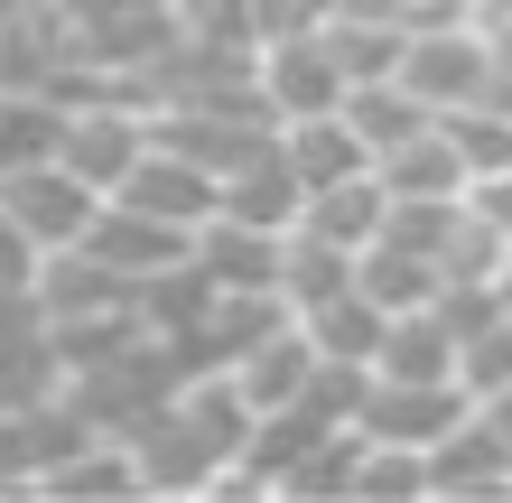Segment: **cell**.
Segmentation results:
<instances>
[{
	"label": "cell",
	"mask_w": 512,
	"mask_h": 503,
	"mask_svg": "<svg viewBox=\"0 0 512 503\" xmlns=\"http://www.w3.org/2000/svg\"><path fill=\"white\" fill-rule=\"evenodd\" d=\"M345 122H354V140H364V159H382L391 140H410L419 122H438V112L419 103L401 75H373V84H345Z\"/></svg>",
	"instance_id": "ac0fdd59"
},
{
	"label": "cell",
	"mask_w": 512,
	"mask_h": 503,
	"mask_svg": "<svg viewBox=\"0 0 512 503\" xmlns=\"http://www.w3.org/2000/svg\"><path fill=\"white\" fill-rule=\"evenodd\" d=\"M196 271L215 280V289H280V233L215 205V215L196 224Z\"/></svg>",
	"instance_id": "9c48e42d"
},
{
	"label": "cell",
	"mask_w": 512,
	"mask_h": 503,
	"mask_svg": "<svg viewBox=\"0 0 512 503\" xmlns=\"http://www.w3.org/2000/svg\"><path fill=\"white\" fill-rule=\"evenodd\" d=\"M382 205H391V187H382L373 168H354V177H336V187H308V196H298V233L364 252L373 233H382Z\"/></svg>",
	"instance_id": "4fadbf2b"
},
{
	"label": "cell",
	"mask_w": 512,
	"mask_h": 503,
	"mask_svg": "<svg viewBox=\"0 0 512 503\" xmlns=\"http://www.w3.org/2000/svg\"><path fill=\"white\" fill-rule=\"evenodd\" d=\"M438 131H447V150H457L466 187H503V177H512V112H503L494 94H475V103H457V112H438Z\"/></svg>",
	"instance_id": "9a60e30c"
},
{
	"label": "cell",
	"mask_w": 512,
	"mask_h": 503,
	"mask_svg": "<svg viewBox=\"0 0 512 503\" xmlns=\"http://www.w3.org/2000/svg\"><path fill=\"white\" fill-rule=\"evenodd\" d=\"M373 373L382 382H457V336H447V317L429 299L391 308L382 317V345H373Z\"/></svg>",
	"instance_id": "8fae6325"
},
{
	"label": "cell",
	"mask_w": 512,
	"mask_h": 503,
	"mask_svg": "<svg viewBox=\"0 0 512 503\" xmlns=\"http://www.w3.org/2000/svg\"><path fill=\"white\" fill-rule=\"evenodd\" d=\"M252 84H261L270 122H298V112H336L345 103V66L326 56V38H270L252 56Z\"/></svg>",
	"instance_id": "5b68a950"
},
{
	"label": "cell",
	"mask_w": 512,
	"mask_h": 503,
	"mask_svg": "<svg viewBox=\"0 0 512 503\" xmlns=\"http://www.w3.org/2000/svg\"><path fill=\"white\" fill-rule=\"evenodd\" d=\"M270 140H280V159L298 168V187H336V177L373 168L364 140H354V122H345V103L336 112H298V122H270Z\"/></svg>",
	"instance_id": "7c38bea8"
},
{
	"label": "cell",
	"mask_w": 512,
	"mask_h": 503,
	"mask_svg": "<svg viewBox=\"0 0 512 503\" xmlns=\"http://www.w3.org/2000/svg\"><path fill=\"white\" fill-rule=\"evenodd\" d=\"M466 410H475V420H485L503 448H512V392H485V401H466Z\"/></svg>",
	"instance_id": "d4e9b609"
},
{
	"label": "cell",
	"mask_w": 512,
	"mask_h": 503,
	"mask_svg": "<svg viewBox=\"0 0 512 503\" xmlns=\"http://www.w3.org/2000/svg\"><path fill=\"white\" fill-rule=\"evenodd\" d=\"M224 373H233V392H243V401H252V420H261V410H289L298 392H308L317 345H308V327H298V317H280V327H270V336H252Z\"/></svg>",
	"instance_id": "ba28073f"
},
{
	"label": "cell",
	"mask_w": 512,
	"mask_h": 503,
	"mask_svg": "<svg viewBox=\"0 0 512 503\" xmlns=\"http://www.w3.org/2000/svg\"><path fill=\"white\" fill-rule=\"evenodd\" d=\"M168 38H187V47H261L252 38V0H168Z\"/></svg>",
	"instance_id": "603a6c76"
},
{
	"label": "cell",
	"mask_w": 512,
	"mask_h": 503,
	"mask_svg": "<svg viewBox=\"0 0 512 503\" xmlns=\"http://www.w3.org/2000/svg\"><path fill=\"white\" fill-rule=\"evenodd\" d=\"M112 271H122L131 289L149 280V271H177V261L196 252V233L187 224H159V215H140V205H122V196H103V215H94V233H84Z\"/></svg>",
	"instance_id": "52a82bcc"
},
{
	"label": "cell",
	"mask_w": 512,
	"mask_h": 503,
	"mask_svg": "<svg viewBox=\"0 0 512 503\" xmlns=\"http://www.w3.org/2000/svg\"><path fill=\"white\" fill-rule=\"evenodd\" d=\"M494 289H503V308H512V252H503V271H494Z\"/></svg>",
	"instance_id": "484cf974"
},
{
	"label": "cell",
	"mask_w": 512,
	"mask_h": 503,
	"mask_svg": "<svg viewBox=\"0 0 512 503\" xmlns=\"http://www.w3.org/2000/svg\"><path fill=\"white\" fill-rule=\"evenodd\" d=\"M373 177L391 196H475L466 187V168H457V150H447V131L438 122H419L410 140H391V150L373 159Z\"/></svg>",
	"instance_id": "e0dca14e"
},
{
	"label": "cell",
	"mask_w": 512,
	"mask_h": 503,
	"mask_svg": "<svg viewBox=\"0 0 512 503\" xmlns=\"http://www.w3.org/2000/svg\"><path fill=\"white\" fill-rule=\"evenodd\" d=\"M326 38V56L345 66V84H373V75H391L401 66V38H410V19H382V10H336L317 28Z\"/></svg>",
	"instance_id": "d6986e66"
},
{
	"label": "cell",
	"mask_w": 512,
	"mask_h": 503,
	"mask_svg": "<svg viewBox=\"0 0 512 503\" xmlns=\"http://www.w3.org/2000/svg\"><path fill=\"white\" fill-rule=\"evenodd\" d=\"M503 494H512V448L475 410L447 438H429V503H503Z\"/></svg>",
	"instance_id": "8992f818"
},
{
	"label": "cell",
	"mask_w": 512,
	"mask_h": 503,
	"mask_svg": "<svg viewBox=\"0 0 512 503\" xmlns=\"http://www.w3.org/2000/svg\"><path fill=\"white\" fill-rule=\"evenodd\" d=\"M94 215H103V196L84 187L66 159L0 168V224H10L28 252H66V243H84V233H94Z\"/></svg>",
	"instance_id": "3957f363"
},
{
	"label": "cell",
	"mask_w": 512,
	"mask_h": 503,
	"mask_svg": "<svg viewBox=\"0 0 512 503\" xmlns=\"http://www.w3.org/2000/svg\"><path fill=\"white\" fill-rule=\"evenodd\" d=\"M466 420V392L457 382H364V401H354V438H391V448H429Z\"/></svg>",
	"instance_id": "277c9868"
},
{
	"label": "cell",
	"mask_w": 512,
	"mask_h": 503,
	"mask_svg": "<svg viewBox=\"0 0 512 503\" xmlns=\"http://www.w3.org/2000/svg\"><path fill=\"white\" fill-rule=\"evenodd\" d=\"M391 75H401L429 112H457V103H475L494 84V38H485L475 10H429V19H410L401 66H391Z\"/></svg>",
	"instance_id": "6da1fadb"
},
{
	"label": "cell",
	"mask_w": 512,
	"mask_h": 503,
	"mask_svg": "<svg viewBox=\"0 0 512 503\" xmlns=\"http://www.w3.org/2000/svg\"><path fill=\"white\" fill-rule=\"evenodd\" d=\"M336 19V0H252V38H317V28Z\"/></svg>",
	"instance_id": "cb8c5ba5"
},
{
	"label": "cell",
	"mask_w": 512,
	"mask_h": 503,
	"mask_svg": "<svg viewBox=\"0 0 512 503\" xmlns=\"http://www.w3.org/2000/svg\"><path fill=\"white\" fill-rule=\"evenodd\" d=\"M56 159H66L94 196H112L122 177L149 159V103L131 84H94V94H66V140H56Z\"/></svg>",
	"instance_id": "7a4b0ae2"
},
{
	"label": "cell",
	"mask_w": 512,
	"mask_h": 503,
	"mask_svg": "<svg viewBox=\"0 0 512 503\" xmlns=\"http://www.w3.org/2000/svg\"><path fill=\"white\" fill-rule=\"evenodd\" d=\"M354 289L391 317V308H419V299H438V261L429 252H401V243H364L354 252Z\"/></svg>",
	"instance_id": "44dd1931"
},
{
	"label": "cell",
	"mask_w": 512,
	"mask_h": 503,
	"mask_svg": "<svg viewBox=\"0 0 512 503\" xmlns=\"http://www.w3.org/2000/svg\"><path fill=\"white\" fill-rule=\"evenodd\" d=\"M122 205H140V215H159V224H205L215 215V177H205L196 159H177V150H159V140H149V159L122 177V187H112Z\"/></svg>",
	"instance_id": "30bf717a"
},
{
	"label": "cell",
	"mask_w": 512,
	"mask_h": 503,
	"mask_svg": "<svg viewBox=\"0 0 512 503\" xmlns=\"http://www.w3.org/2000/svg\"><path fill=\"white\" fill-rule=\"evenodd\" d=\"M298 168L280 159V140H261V150L243 159V168H224V187H215V205L224 215H243V224H270V233H289L298 224Z\"/></svg>",
	"instance_id": "5bb4252c"
},
{
	"label": "cell",
	"mask_w": 512,
	"mask_h": 503,
	"mask_svg": "<svg viewBox=\"0 0 512 503\" xmlns=\"http://www.w3.org/2000/svg\"><path fill=\"white\" fill-rule=\"evenodd\" d=\"M336 289H354V252L345 243H317V233H280V299H289V317L298 308H317V299H336Z\"/></svg>",
	"instance_id": "ffe728a7"
},
{
	"label": "cell",
	"mask_w": 512,
	"mask_h": 503,
	"mask_svg": "<svg viewBox=\"0 0 512 503\" xmlns=\"http://www.w3.org/2000/svg\"><path fill=\"white\" fill-rule=\"evenodd\" d=\"M457 392L485 401V392H512V308H494L485 327L457 336Z\"/></svg>",
	"instance_id": "7402d4cb"
},
{
	"label": "cell",
	"mask_w": 512,
	"mask_h": 503,
	"mask_svg": "<svg viewBox=\"0 0 512 503\" xmlns=\"http://www.w3.org/2000/svg\"><path fill=\"white\" fill-rule=\"evenodd\" d=\"M298 327H308L317 364H354V373H373V345H382V308L364 299V289H336V299L298 308Z\"/></svg>",
	"instance_id": "2e32d148"
}]
</instances>
